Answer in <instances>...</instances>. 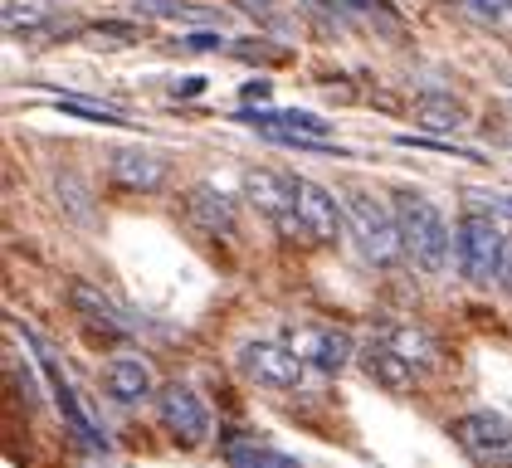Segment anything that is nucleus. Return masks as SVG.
<instances>
[{"label": "nucleus", "instance_id": "3", "mask_svg": "<svg viewBox=\"0 0 512 468\" xmlns=\"http://www.w3.org/2000/svg\"><path fill=\"white\" fill-rule=\"evenodd\" d=\"M503 259H508V239L498 234V220L483 210H464L454 225V264L459 273L488 288L493 278H503Z\"/></svg>", "mask_w": 512, "mask_h": 468}, {"label": "nucleus", "instance_id": "24", "mask_svg": "<svg viewBox=\"0 0 512 468\" xmlns=\"http://www.w3.org/2000/svg\"><path fill=\"white\" fill-rule=\"evenodd\" d=\"M244 98H249V103H269V98H274V83L254 78V83H244Z\"/></svg>", "mask_w": 512, "mask_h": 468}, {"label": "nucleus", "instance_id": "18", "mask_svg": "<svg viewBox=\"0 0 512 468\" xmlns=\"http://www.w3.org/2000/svg\"><path fill=\"white\" fill-rule=\"evenodd\" d=\"M254 122V132L259 127H293V132H303V137H327L332 127H327V117L317 113H303V108H283V113H239Z\"/></svg>", "mask_w": 512, "mask_h": 468}, {"label": "nucleus", "instance_id": "15", "mask_svg": "<svg viewBox=\"0 0 512 468\" xmlns=\"http://www.w3.org/2000/svg\"><path fill=\"white\" fill-rule=\"evenodd\" d=\"M410 113H415V127H425V132H434V137H454V132L469 127V108H464L454 93H439V88L420 93Z\"/></svg>", "mask_w": 512, "mask_h": 468}, {"label": "nucleus", "instance_id": "12", "mask_svg": "<svg viewBox=\"0 0 512 468\" xmlns=\"http://www.w3.org/2000/svg\"><path fill=\"white\" fill-rule=\"evenodd\" d=\"M103 386H108V395L118 405H142V400L157 395V376H152V366L142 356H113L108 371H103Z\"/></svg>", "mask_w": 512, "mask_h": 468}, {"label": "nucleus", "instance_id": "21", "mask_svg": "<svg viewBox=\"0 0 512 468\" xmlns=\"http://www.w3.org/2000/svg\"><path fill=\"white\" fill-rule=\"evenodd\" d=\"M473 20H488V25H512V0H459Z\"/></svg>", "mask_w": 512, "mask_h": 468}, {"label": "nucleus", "instance_id": "14", "mask_svg": "<svg viewBox=\"0 0 512 468\" xmlns=\"http://www.w3.org/2000/svg\"><path fill=\"white\" fill-rule=\"evenodd\" d=\"M25 337H30V332H25ZM30 342H35V337H30ZM35 351H40V366H44V376H49V386H54V400H59L64 420L79 429V434L88 439V444H93V449H108V439H103V434H98V425L88 420V410L79 405V395H74V386H69V376L59 371V361H54V356H49L40 342H35Z\"/></svg>", "mask_w": 512, "mask_h": 468}, {"label": "nucleus", "instance_id": "17", "mask_svg": "<svg viewBox=\"0 0 512 468\" xmlns=\"http://www.w3.org/2000/svg\"><path fill=\"white\" fill-rule=\"evenodd\" d=\"M69 303H74L88 322L108 327V332H122V337H127V332H137V322H132V317L113 303V298H103L98 288H88V283H74V288H69Z\"/></svg>", "mask_w": 512, "mask_h": 468}, {"label": "nucleus", "instance_id": "10", "mask_svg": "<svg viewBox=\"0 0 512 468\" xmlns=\"http://www.w3.org/2000/svg\"><path fill=\"white\" fill-rule=\"evenodd\" d=\"M108 176L127 191H161L166 186V156L147 147H113L108 152Z\"/></svg>", "mask_w": 512, "mask_h": 468}, {"label": "nucleus", "instance_id": "6", "mask_svg": "<svg viewBox=\"0 0 512 468\" xmlns=\"http://www.w3.org/2000/svg\"><path fill=\"white\" fill-rule=\"evenodd\" d=\"M157 420L181 449H200L210 439V429H215L210 425V405L186 381H171V386L157 390Z\"/></svg>", "mask_w": 512, "mask_h": 468}, {"label": "nucleus", "instance_id": "26", "mask_svg": "<svg viewBox=\"0 0 512 468\" xmlns=\"http://www.w3.org/2000/svg\"><path fill=\"white\" fill-rule=\"evenodd\" d=\"M181 49H220V39L215 35H186L181 39Z\"/></svg>", "mask_w": 512, "mask_h": 468}, {"label": "nucleus", "instance_id": "13", "mask_svg": "<svg viewBox=\"0 0 512 468\" xmlns=\"http://www.w3.org/2000/svg\"><path fill=\"white\" fill-rule=\"evenodd\" d=\"M356 361H361V371H366L376 386H386V390H410L415 376H420V371H415L391 342H381V337H371L366 347L356 351Z\"/></svg>", "mask_w": 512, "mask_h": 468}, {"label": "nucleus", "instance_id": "4", "mask_svg": "<svg viewBox=\"0 0 512 468\" xmlns=\"http://www.w3.org/2000/svg\"><path fill=\"white\" fill-rule=\"evenodd\" d=\"M454 444L464 449L473 468H512V420L498 410H469L454 425Z\"/></svg>", "mask_w": 512, "mask_h": 468}, {"label": "nucleus", "instance_id": "23", "mask_svg": "<svg viewBox=\"0 0 512 468\" xmlns=\"http://www.w3.org/2000/svg\"><path fill=\"white\" fill-rule=\"evenodd\" d=\"M478 210H483V215H493V220H498V215H503V220H512V195H488Z\"/></svg>", "mask_w": 512, "mask_h": 468}, {"label": "nucleus", "instance_id": "19", "mask_svg": "<svg viewBox=\"0 0 512 468\" xmlns=\"http://www.w3.org/2000/svg\"><path fill=\"white\" fill-rule=\"evenodd\" d=\"M132 10H137V15H157V20H181V25H205V20H215L205 5H191V0H137Z\"/></svg>", "mask_w": 512, "mask_h": 468}, {"label": "nucleus", "instance_id": "11", "mask_svg": "<svg viewBox=\"0 0 512 468\" xmlns=\"http://www.w3.org/2000/svg\"><path fill=\"white\" fill-rule=\"evenodd\" d=\"M186 215H191V225H200L215 239H235V200L220 186H210V181H200V186L186 191Z\"/></svg>", "mask_w": 512, "mask_h": 468}, {"label": "nucleus", "instance_id": "22", "mask_svg": "<svg viewBox=\"0 0 512 468\" xmlns=\"http://www.w3.org/2000/svg\"><path fill=\"white\" fill-rule=\"evenodd\" d=\"M59 108L74 117H88V122H103V127H122V113L113 108H98V103H79V98H59Z\"/></svg>", "mask_w": 512, "mask_h": 468}, {"label": "nucleus", "instance_id": "27", "mask_svg": "<svg viewBox=\"0 0 512 468\" xmlns=\"http://www.w3.org/2000/svg\"><path fill=\"white\" fill-rule=\"evenodd\" d=\"M200 88H205V83H200V78H186V83H176V93H186V98H196Z\"/></svg>", "mask_w": 512, "mask_h": 468}, {"label": "nucleus", "instance_id": "1", "mask_svg": "<svg viewBox=\"0 0 512 468\" xmlns=\"http://www.w3.org/2000/svg\"><path fill=\"white\" fill-rule=\"evenodd\" d=\"M395 220H400V239H405V254L415 259V269H425V273H444V269H449V254H454V230L444 225V215L434 210L425 195L395 191Z\"/></svg>", "mask_w": 512, "mask_h": 468}, {"label": "nucleus", "instance_id": "2", "mask_svg": "<svg viewBox=\"0 0 512 468\" xmlns=\"http://www.w3.org/2000/svg\"><path fill=\"white\" fill-rule=\"evenodd\" d=\"M342 205H347V230H352L356 249H361L366 264L386 269V264H395V259L405 254L395 205H386L381 195H371V191H347L342 195Z\"/></svg>", "mask_w": 512, "mask_h": 468}, {"label": "nucleus", "instance_id": "7", "mask_svg": "<svg viewBox=\"0 0 512 468\" xmlns=\"http://www.w3.org/2000/svg\"><path fill=\"white\" fill-rule=\"evenodd\" d=\"M239 371L264 390H298L308 366L288 342H244L239 347Z\"/></svg>", "mask_w": 512, "mask_h": 468}, {"label": "nucleus", "instance_id": "9", "mask_svg": "<svg viewBox=\"0 0 512 468\" xmlns=\"http://www.w3.org/2000/svg\"><path fill=\"white\" fill-rule=\"evenodd\" d=\"M298 220H303L308 244H332L347 230V205H342V195H332L317 181H298Z\"/></svg>", "mask_w": 512, "mask_h": 468}, {"label": "nucleus", "instance_id": "5", "mask_svg": "<svg viewBox=\"0 0 512 468\" xmlns=\"http://www.w3.org/2000/svg\"><path fill=\"white\" fill-rule=\"evenodd\" d=\"M244 200H249L283 239H303L298 181H288V176H278V171H244Z\"/></svg>", "mask_w": 512, "mask_h": 468}, {"label": "nucleus", "instance_id": "16", "mask_svg": "<svg viewBox=\"0 0 512 468\" xmlns=\"http://www.w3.org/2000/svg\"><path fill=\"white\" fill-rule=\"evenodd\" d=\"M376 337L381 342H391L415 371H430L434 361H439V347H434L430 332H420V327H410V322H386V327H376Z\"/></svg>", "mask_w": 512, "mask_h": 468}, {"label": "nucleus", "instance_id": "20", "mask_svg": "<svg viewBox=\"0 0 512 468\" xmlns=\"http://www.w3.org/2000/svg\"><path fill=\"white\" fill-rule=\"evenodd\" d=\"M225 459H230V468H298V459L274 454V449H259V444H230Z\"/></svg>", "mask_w": 512, "mask_h": 468}, {"label": "nucleus", "instance_id": "25", "mask_svg": "<svg viewBox=\"0 0 512 468\" xmlns=\"http://www.w3.org/2000/svg\"><path fill=\"white\" fill-rule=\"evenodd\" d=\"M93 35H103V39H122V44H127V39H137V30H132V25H93Z\"/></svg>", "mask_w": 512, "mask_h": 468}, {"label": "nucleus", "instance_id": "28", "mask_svg": "<svg viewBox=\"0 0 512 468\" xmlns=\"http://www.w3.org/2000/svg\"><path fill=\"white\" fill-rule=\"evenodd\" d=\"M503 283L512 288V239H508V259H503Z\"/></svg>", "mask_w": 512, "mask_h": 468}, {"label": "nucleus", "instance_id": "8", "mask_svg": "<svg viewBox=\"0 0 512 468\" xmlns=\"http://www.w3.org/2000/svg\"><path fill=\"white\" fill-rule=\"evenodd\" d=\"M283 342L303 356V366H313L322 376H337L356 361V342L342 327H288Z\"/></svg>", "mask_w": 512, "mask_h": 468}]
</instances>
